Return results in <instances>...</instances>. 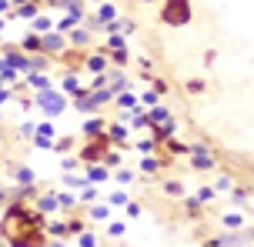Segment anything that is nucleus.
Returning <instances> with one entry per match:
<instances>
[{"label": "nucleus", "mask_w": 254, "mask_h": 247, "mask_svg": "<svg viewBox=\"0 0 254 247\" xmlns=\"http://www.w3.org/2000/svg\"><path fill=\"white\" fill-rule=\"evenodd\" d=\"M161 20L171 24V27H184L190 20V0H164Z\"/></svg>", "instance_id": "obj_1"}, {"label": "nucleus", "mask_w": 254, "mask_h": 247, "mask_svg": "<svg viewBox=\"0 0 254 247\" xmlns=\"http://www.w3.org/2000/svg\"><path fill=\"white\" fill-rule=\"evenodd\" d=\"M40 107H44V110H47V114H61L64 110V97L61 94H54V91H40Z\"/></svg>", "instance_id": "obj_2"}, {"label": "nucleus", "mask_w": 254, "mask_h": 247, "mask_svg": "<svg viewBox=\"0 0 254 247\" xmlns=\"http://www.w3.org/2000/svg\"><path fill=\"white\" fill-rule=\"evenodd\" d=\"M194 167H201V170L214 167V157L207 154V150H201V147H194Z\"/></svg>", "instance_id": "obj_3"}, {"label": "nucleus", "mask_w": 254, "mask_h": 247, "mask_svg": "<svg viewBox=\"0 0 254 247\" xmlns=\"http://www.w3.org/2000/svg\"><path fill=\"white\" fill-rule=\"evenodd\" d=\"M40 47H44V50H61V47H64V40H61V37H54V34H47Z\"/></svg>", "instance_id": "obj_4"}, {"label": "nucleus", "mask_w": 254, "mask_h": 247, "mask_svg": "<svg viewBox=\"0 0 254 247\" xmlns=\"http://www.w3.org/2000/svg\"><path fill=\"white\" fill-rule=\"evenodd\" d=\"M90 217H94V221H107V217H111V207H94Z\"/></svg>", "instance_id": "obj_5"}, {"label": "nucleus", "mask_w": 254, "mask_h": 247, "mask_svg": "<svg viewBox=\"0 0 254 247\" xmlns=\"http://www.w3.org/2000/svg\"><path fill=\"white\" fill-rule=\"evenodd\" d=\"M30 84H34L37 91H47V77H44V74H30Z\"/></svg>", "instance_id": "obj_6"}, {"label": "nucleus", "mask_w": 254, "mask_h": 247, "mask_svg": "<svg viewBox=\"0 0 254 247\" xmlns=\"http://www.w3.org/2000/svg\"><path fill=\"white\" fill-rule=\"evenodd\" d=\"M224 224H228V227H241V224H244V214H228V217H224Z\"/></svg>", "instance_id": "obj_7"}, {"label": "nucleus", "mask_w": 254, "mask_h": 247, "mask_svg": "<svg viewBox=\"0 0 254 247\" xmlns=\"http://www.w3.org/2000/svg\"><path fill=\"white\" fill-rule=\"evenodd\" d=\"M104 64H107V60H104L101 53H94V57H90V60H87V67H90V70H101Z\"/></svg>", "instance_id": "obj_8"}, {"label": "nucleus", "mask_w": 254, "mask_h": 247, "mask_svg": "<svg viewBox=\"0 0 254 247\" xmlns=\"http://www.w3.org/2000/svg\"><path fill=\"white\" fill-rule=\"evenodd\" d=\"M151 120H154V124H167V110H161V107H154Z\"/></svg>", "instance_id": "obj_9"}, {"label": "nucleus", "mask_w": 254, "mask_h": 247, "mask_svg": "<svg viewBox=\"0 0 254 247\" xmlns=\"http://www.w3.org/2000/svg\"><path fill=\"white\" fill-rule=\"evenodd\" d=\"M77 244H80V247H97V237H94V234H80Z\"/></svg>", "instance_id": "obj_10"}, {"label": "nucleus", "mask_w": 254, "mask_h": 247, "mask_svg": "<svg viewBox=\"0 0 254 247\" xmlns=\"http://www.w3.org/2000/svg\"><path fill=\"white\" fill-rule=\"evenodd\" d=\"M90 181H107V170L104 167H90Z\"/></svg>", "instance_id": "obj_11"}, {"label": "nucleus", "mask_w": 254, "mask_h": 247, "mask_svg": "<svg viewBox=\"0 0 254 247\" xmlns=\"http://www.w3.org/2000/svg\"><path fill=\"white\" fill-rule=\"evenodd\" d=\"M57 207V197H44V200H40V210H54Z\"/></svg>", "instance_id": "obj_12"}, {"label": "nucleus", "mask_w": 254, "mask_h": 247, "mask_svg": "<svg viewBox=\"0 0 254 247\" xmlns=\"http://www.w3.org/2000/svg\"><path fill=\"white\" fill-rule=\"evenodd\" d=\"M111 137H114V141H124V137H127V130L121 127V124H117V127H111Z\"/></svg>", "instance_id": "obj_13"}, {"label": "nucleus", "mask_w": 254, "mask_h": 247, "mask_svg": "<svg viewBox=\"0 0 254 247\" xmlns=\"http://www.w3.org/2000/svg\"><path fill=\"white\" fill-rule=\"evenodd\" d=\"M134 104H137L134 94H124V97H121V107H130V110H134Z\"/></svg>", "instance_id": "obj_14"}, {"label": "nucleus", "mask_w": 254, "mask_h": 247, "mask_svg": "<svg viewBox=\"0 0 254 247\" xmlns=\"http://www.w3.org/2000/svg\"><path fill=\"white\" fill-rule=\"evenodd\" d=\"M34 13H37L34 3H24V7H20V17H34Z\"/></svg>", "instance_id": "obj_15"}, {"label": "nucleus", "mask_w": 254, "mask_h": 247, "mask_svg": "<svg viewBox=\"0 0 254 247\" xmlns=\"http://www.w3.org/2000/svg\"><path fill=\"white\" fill-rule=\"evenodd\" d=\"M140 167H144V170H154V167H157V160H154V157H144V164H140Z\"/></svg>", "instance_id": "obj_16"}, {"label": "nucleus", "mask_w": 254, "mask_h": 247, "mask_svg": "<svg viewBox=\"0 0 254 247\" xmlns=\"http://www.w3.org/2000/svg\"><path fill=\"white\" fill-rule=\"evenodd\" d=\"M24 47H30V50H37V47H40V40H37V37H27V40H24Z\"/></svg>", "instance_id": "obj_17"}, {"label": "nucleus", "mask_w": 254, "mask_h": 247, "mask_svg": "<svg viewBox=\"0 0 254 247\" xmlns=\"http://www.w3.org/2000/svg\"><path fill=\"white\" fill-rule=\"evenodd\" d=\"M47 27H51V24H47V20H44V17H40V20H34V30H40V34H44V30H47Z\"/></svg>", "instance_id": "obj_18"}, {"label": "nucleus", "mask_w": 254, "mask_h": 247, "mask_svg": "<svg viewBox=\"0 0 254 247\" xmlns=\"http://www.w3.org/2000/svg\"><path fill=\"white\" fill-rule=\"evenodd\" d=\"M101 127H104L101 120H90V124H87V134H97V130H101Z\"/></svg>", "instance_id": "obj_19"}, {"label": "nucleus", "mask_w": 254, "mask_h": 247, "mask_svg": "<svg viewBox=\"0 0 254 247\" xmlns=\"http://www.w3.org/2000/svg\"><path fill=\"white\" fill-rule=\"evenodd\" d=\"M0 10H7V0H0Z\"/></svg>", "instance_id": "obj_20"}, {"label": "nucleus", "mask_w": 254, "mask_h": 247, "mask_svg": "<svg viewBox=\"0 0 254 247\" xmlns=\"http://www.w3.org/2000/svg\"><path fill=\"white\" fill-rule=\"evenodd\" d=\"M47 247H64V244H61V241H57V244H47Z\"/></svg>", "instance_id": "obj_21"}, {"label": "nucleus", "mask_w": 254, "mask_h": 247, "mask_svg": "<svg viewBox=\"0 0 254 247\" xmlns=\"http://www.w3.org/2000/svg\"><path fill=\"white\" fill-rule=\"evenodd\" d=\"M13 3H24V0H13Z\"/></svg>", "instance_id": "obj_22"}, {"label": "nucleus", "mask_w": 254, "mask_h": 247, "mask_svg": "<svg viewBox=\"0 0 254 247\" xmlns=\"http://www.w3.org/2000/svg\"><path fill=\"white\" fill-rule=\"evenodd\" d=\"M144 3H151V0H144Z\"/></svg>", "instance_id": "obj_23"}]
</instances>
